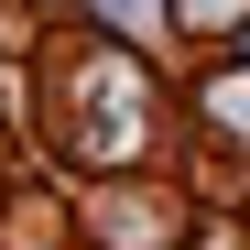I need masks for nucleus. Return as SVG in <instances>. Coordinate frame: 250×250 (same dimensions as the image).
<instances>
[{
  "label": "nucleus",
  "instance_id": "nucleus-1",
  "mask_svg": "<svg viewBox=\"0 0 250 250\" xmlns=\"http://www.w3.org/2000/svg\"><path fill=\"white\" fill-rule=\"evenodd\" d=\"M207 120H229V131H250V76H218V87H207Z\"/></svg>",
  "mask_w": 250,
  "mask_h": 250
},
{
  "label": "nucleus",
  "instance_id": "nucleus-2",
  "mask_svg": "<svg viewBox=\"0 0 250 250\" xmlns=\"http://www.w3.org/2000/svg\"><path fill=\"white\" fill-rule=\"evenodd\" d=\"M98 22L109 33H152V0H98Z\"/></svg>",
  "mask_w": 250,
  "mask_h": 250
}]
</instances>
